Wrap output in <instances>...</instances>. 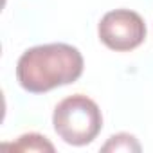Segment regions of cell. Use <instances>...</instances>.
<instances>
[{
    "instance_id": "1",
    "label": "cell",
    "mask_w": 153,
    "mask_h": 153,
    "mask_svg": "<svg viewBox=\"0 0 153 153\" xmlns=\"http://www.w3.org/2000/svg\"><path fill=\"white\" fill-rule=\"evenodd\" d=\"M81 72V52L67 43L33 47L20 56L16 65L18 83L33 94L49 92L56 87L74 83Z\"/></svg>"
},
{
    "instance_id": "2",
    "label": "cell",
    "mask_w": 153,
    "mask_h": 153,
    "mask_svg": "<svg viewBox=\"0 0 153 153\" xmlns=\"http://www.w3.org/2000/svg\"><path fill=\"white\" fill-rule=\"evenodd\" d=\"M56 133L72 146H85L92 142L103 128L99 106L87 96L76 94L63 99L52 115Z\"/></svg>"
},
{
    "instance_id": "3",
    "label": "cell",
    "mask_w": 153,
    "mask_h": 153,
    "mask_svg": "<svg viewBox=\"0 0 153 153\" xmlns=\"http://www.w3.org/2000/svg\"><path fill=\"white\" fill-rule=\"evenodd\" d=\"M99 38L112 51H131L146 38V24L135 11L115 9L99 22Z\"/></svg>"
},
{
    "instance_id": "4",
    "label": "cell",
    "mask_w": 153,
    "mask_h": 153,
    "mask_svg": "<svg viewBox=\"0 0 153 153\" xmlns=\"http://www.w3.org/2000/svg\"><path fill=\"white\" fill-rule=\"evenodd\" d=\"M7 148L18 149V151H54V146L38 133H25Z\"/></svg>"
},
{
    "instance_id": "5",
    "label": "cell",
    "mask_w": 153,
    "mask_h": 153,
    "mask_svg": "<svg viewBox=\"0 0 153 153\" xmlns=\"http://www.w3.org/2000/svg\"><path fill=\"white\" fill-rule=\"evenodd\" d=\"M103 151H140V144L133 135L119 133L110 137V140L101 148Z\"/></svg>"
}]
</instances>
